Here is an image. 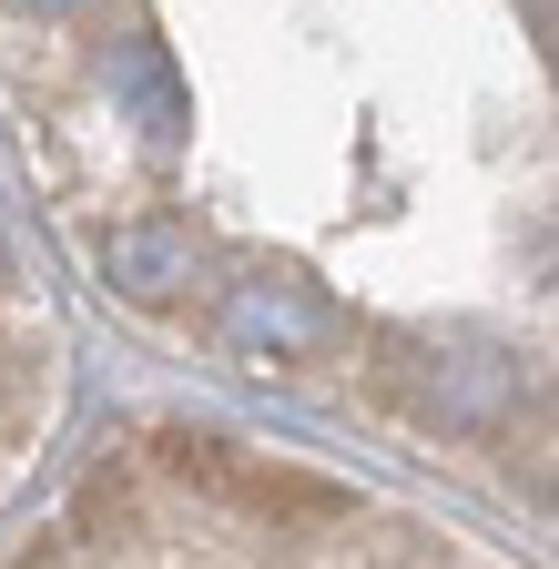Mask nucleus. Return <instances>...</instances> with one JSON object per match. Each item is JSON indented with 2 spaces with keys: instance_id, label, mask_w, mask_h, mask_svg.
<instances>
[{
  "instance_id": "f257e3e1",
  "label": "nucleus",
  "mask_w": 559,
  "mask_h": 569,
  "mask_svg": "<svg viewBox=\"0 0 559 569\" xmlns=\"http://www.w3.org/2000/svg\"><path fill=\"white\" fill-rule=\"evenodd\" d=\"M377 387L417 417V427H448V438H499L529 367L509 346H488L468 326H387L377 336Z\"/></svg>"
},
{
  "instance_id": "f03ea898",
  "label": "nucleus",
  "mask_w": 559,
  "mask_h": 569,
  "mask_svg": "<svg viewBox=\"0 0 559 569\" xmlns=\"http://www.w3.org/2000/svg\"><path fill=\"white\" fill-rule=\"evenodd\" d=\"M214 336L244 356V367H326L346 346V306L296 264H244L214 296Z\"/></svg>"
},
{
  "instance_id": "7ed1b4c3",
  "label": "nucleus",
  "mask_w": 559,
  "mask_h": 569,
  "mask_svg": "<svg viewBox=\"0 0 559 569\" xmlns=\"http://www.w3.org/2000/svg\"><path fill=\"white\" fill-rule=\"evenodd\" d=\"M92 264H102V284L122 306H183V284L203 274V234L183 224V213H132V224H112L102 244H92Z\"/></svg>"
},
{
  "instance_id": "39448f33",
  "label": "nucleus",
  "mask_w": 559,
  "mask_h": 569,
  "mask_svg": "<svg viewBox=\"0 0 559 569\" xmlns=\"http://www.w3.org/2000/svg\"><path fill=\"white\" fill-rule=\"evenodd\" d=\"M21 11H41V21H61V11H82V0H21Z\"/></svg>"
},
{
  "instance_id": "20e7f679",
  "label": "nucleus",
  "mask_w": 559,
  "mask_h": 569,
  "mask_svg": "<svg viewBox=\"0 0 559 569\" xmlns=\"http://www.w3.org/2000/svg\"><path fill=\"white\" fill-rule=\"evenodd\" d=\"M102 92H112V112L143 132V142H183V132H193V92H183L163 31H122V41L102 51Z\"/></svg>"
}]
</instances>
